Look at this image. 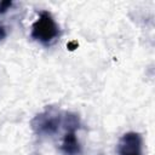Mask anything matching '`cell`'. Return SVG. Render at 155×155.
<instances>
[{"instance_id": "6da1fadb", "label": "cell", "mask_w": 155, "mask_h": 155, "mask_svg": "<svg viewBox=\"0 0 155 155\" xmlns=\"http://www.w3.org/2000/svg\"><path fill=\"white\" fill-rule=\"evenodd\" d=\"M31 38L44 45H50L59 36V27L48 11L39 12L38 19L31 27Z\"/></svg>"}, {"instance_id": "7a4b0ae2", "label": "cell", "mask_w": 155, "mask_h": 155, "mask_svg": "<svg viewBox=\"0 0 155 155\" xmlns=\"http://www.w3.org/2000/svg\"><path fill=\"white\" fill-rule=\"evenodd\" d=\"M62 121L63 117L58 110L47 108L31 119L30 127L38 136H52L62 126Z\"/></svg>"}, {"instance_id": "3957f363", "label": "cell", "mask_w": 155, "mask_h": 155, "mask_svg": "<svg viewBox=\"0 0 155 155\" xmlns=\"http://www.w3.org/2000/svg\"><path fill=\"white\" fill-rule=\"evenodd\" d=\"M119 155H142V137L137 132L125 133L117 143Z\"/></svg>"}, {"instance_id": "277c9868", "label": "cell", "mask_w": 155, "mask_h": 155, "mask_svg": "<svg viewBox=\"0 0 155 155\" xmlns=\"http://www.w3.org/2000/svg\"><path fill=\"white\" fill-rule=\"evenodd\" d=\"M59 150L64 155H81L82 148L76 137V131H67L62 144L59 145Z\"/></svg>"}, {"instance_id": "5b68a950", "label": "cell", "mask_w": 155, "mask_h": 155, "mask_svg": "<svg viewBox=\"0 0 155 155\" xmlns=\"http://www.w3.org/2000/svg\"><path fill=\"white\" fill-rule=\"evenodd\" d=\"M12 5V1L6 0V1H1L0 2V13H5Z\"/></svg>"}, {"instance_id": "8992f818", "label": "cell", "mask_w": 155, "mask_h": 155, "mask_svg": "<svg viewBox=\"0 0 155 155\" xmlns=\"http://www.w3.org/2000/svg\"><path fill=\"white\" fill-rule=\"evenodd\" d=\"M6 35H7V31H6V28L4 27V25H1L0 24V42L6 38Z\"/></svg>"}, {"instance_id": "52a82bcc", "label": "cell", "mask_w": 155, "mask_h": 155, "mask_svg": "<svg viewBox=\"0 0 155 155\" xmlns=\"http://www.w3.org/2000/svg\"><path fill=\"white\" fill-rule=\"evenodd\" d=\"M67 47H68L69 50H75V48L78 47V42H76V41H71V42H69V44L67 45Z\"/></svg>"}]
</instances>
